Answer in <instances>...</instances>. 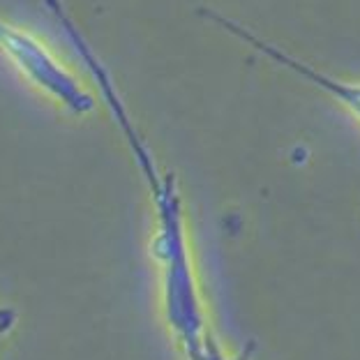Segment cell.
I'll list each match as a JSON object with an SVG mask.
<instances>
[{
    "instance_id": "obj_1",
    "label": "cell",
    "mask_w": 360,
    "mask_h": 360,
    "mask_svg": "<svg viewBox=\"0 0 360 360\" xmlns=\"http://www.w3.org/2000/svg\"><path fill=\"white\" fill-rule=\"evenodd\" d=\"M120 134L125 136L129 153L150 190L155 210V233L150 240V255L160 268L162 282V309L171 335L185 358L215 340L206 307H203L199 277H196L190 238H187L185 206L178 190V180L171 171H162L158 158L139 132L129 111L113 116Z\"/></svg>"
},
{
    "instance_id": "obj_2",
    "label": "cell",
    "mask_w": 360,
    "mask_h": 360,
    "mask_svg": "<svg viewBox=\"0 0 360 360\" xmlns=\"http://www.w3.org/2000/svg\"><path fill=\"white\" fill-rule=\"evenodd\" d=\"M0 53L12 63L19 75L30 81V86L58 102L77 116L95 109V97L81 81L56 58L42 39L14 23L0 19Z\"/></svg>"
},
{
    "instance_id": "obj_3",
    "label": "cell",
    "mask_w": 360,
    "mask_h": 360,
    "mask_svg": "<svg viewBox=\"0 0 360 360\" xmlns=\"http://www.w3.org/2000/svg\"><path fill=\"white\" fill-rule=\"evenodd\" d=\"M199 14L203 16L206 21L215 23L217 28H222L224 32H229L231 37L240 39L243 44H248L250 49H255L257 53H261L264 58L277 63L280 68L293 72L296 77H300L305 84L314 86L316 90H321L335 100L338 104H342L345 109L354 116L358 122H360V81H351V79H342V77H335L330 72H326L321 68H316V65L307 63L298 58V56H293L291 51H286L284 46L270 42V39L257 35L255 30H250L248 26H243L240 21L231 19V16H224L215 10H210V7H201Z\"/></svg>"
},
{
    "instance_id": "obj_4",
    "label": "cell",
    "mask_w": 360,
    "mask_h": 360,
    "mask_svg": "<svg viewBox=\"0 0 360 360\" xmlns=\"http://www.w3.org/2000/svg\"><path fill=\"white\" fill-rule=\"evenodd\" d=\"M187 360H255V342H248L240 351L229 354V351H224V347L219 345L217 338H215V340H210L199 354L190 356Z\"/></svg>"
},
{
    "instance_id": "obj_5",
    "label": "cell",
    "mask_w": 360,
    "mask_h": 360,
    "mask_svg": "<svg viewBox=\"0 0 360 360\" xmlns=\"http://www.w3.org/2000/svg\"><path fill=\"white\" fill-rule=\"evenodd\" d=\"M16 323V312L12 307H0V342L5 340V335L14 328Z\"/></svg>"
}]
</instances>
